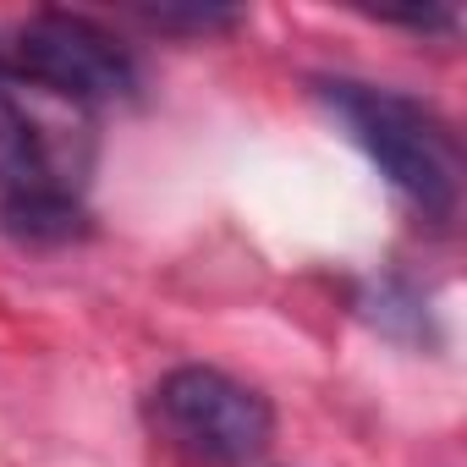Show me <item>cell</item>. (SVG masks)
<instances>
[{
	"label": "cell",
	"instance_id": "obj_3",
	"mask_svg": "<svg viewBox=\"0 0 467 467\" xmlns=\"http://www.w3.org/2000/svg\"><path fill=\"white\" fill-rule=\"evenodd\" d=\"M6 72H17L23 83L88 110L105 99H132L138 94V67L132 56L88 17L72 12H39L28 17L12 45H6Z\"/></svg>",
	"mask_w": 467,
	"mask_h": 467
},
{
	"label": "cell",
	"instance_id": "obj_2",
	"mask_svg": "<svg viewBox=\"0 0 467 467\" xmlns=\"http://www.w3.org/2000/svg\"><path fill=\"white\" fill-rule=\"evenodd\" d=\"M154 434L192 467H248L275 440V407L220 368H171L149 390Z\"/></svg>",
	"mask_w": 467,
	"mask_h": 467
},
{
	"label": "cell",
	"instance_id": "obj_6",
	"mask_svg": "<svg viewBox=\"0 0 467 467\" xmlns=\"http://www.w3.org/2000/svg\"><path fill=\"white\" fill-rule=\"evenodd\" d=\"M358 308L396 341H429V308L407 281H379L374 292L358 297Z\"/></svg>",
	"mask_w": 467,
	"mask_h": 467
},
{
	"label": "cell",
	"instance_id": "obj_4",
	"mask_svg": "<svg viewBox=\"0 0 467 467\" xmlns=\"http://www.w3.org/2000/svg\"><path fill=\"white\" fill-rule=\"evenodd\" d=\"M83 110L0 67V198L6 192H78L88 171Z\"/></svg>",
	"mask_w": 467,
	"mask_h": 467
},
{
	"label": "cell",
	"instance_id": "obj_7",
	"mask_svg": "<svg viewBox=\"0 0 467 467\" xmlns=\"http://www.w3.org/2000/svg\"><path fill=\"white\" fill-rule=\"evenodd\" d=\"M143 23H154V28H187V34H209V28H237V12H171V6H160V12H143Z\"/></svg>",
	"mask_w": 467,
	"mask_h": 467
},
{
	"label": "cell",
	"instance_id": "obj_5",
	"mask_svg": "<svg viewBox=\"0 0 467 467\" xmlns=\"http://www.w3.org/2000/svg\"><path fill=\"white\" fill-rule=\"evenodd\" d=\"M0 231L28 248H61L88 231V209L78 192H6L0 198Z\"/></svg>",
	"mask_w": 467,
	"mask_h": 467
},
{
	"label": "cell",
	"instance_id": "obj_1",
	"mask_svg": "<svg viewBox=\"0 0 467 467\" xmlns=\"http://www.w3.org/2000/svg\"><path fill=\"white\" fill-rule=\"evenodd\" d=\"M319 94L336 110V121L352 132V143L390 176L396 192H407L434 220L456 214V203H462V143L429 105H418L396 88L352 83V78H330V83H319Z\"/></svg>",
	"mask_w": 467,
	"mask_h": 467
}]
</instances>
